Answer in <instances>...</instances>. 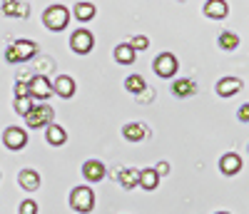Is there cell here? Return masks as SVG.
<instances>
[{
	"label": "cell",
	"mask_w": 249,
	"mask_h": 214,
	"mask_svg": "<svg viewBox=\"0 0 249 214\" xmlns=\"http://www.w3.org/2000/svg\"><path fill=\"white\" fill-rule=\"evenodd\" d=\"M28 92H30V97H35V100H48V97L53 95V85H50L48 77L35 75V77L28 82Z\"/></svg>",
	"instance_id": "8992f818"
},
{
	"label": "cell",
	"mask_w": 249,
	"mask_h": 214,
	"mask_svg": "<svg viewBox=\"0 0 249 214\" xmlns=\"http://www.w3.org/2000/svg\"><path fill=\"white\" fill-rule=\"evenodd\" d=\"M117 179H120V187L135 189V187H137V179H140V169L124 167V169H120V172H117Z\"/></svg>",
	"instance_id": "9a60e30c"
},
{
	"label": "cell",
	"mask_w": 249,
	"mask_h": 214,
	"mask_svg": "<svg viewBox=\"0 0 249 214\" xmlns=\"http://www.w3.org/2000/svg\"><path fill=\"white\" fill-rule=\"evenodd\" d=\"M239 90H242V80H237V77H224V80L217 82V95L219 97H230Z\"/></svg>",
	"instance_id": "4fadbf2b"
},
{
	"label": "cell",
	"mask_w": 249,
	"mask_h": 214,
	"mask_svg": "<svg viewBox=\"0 0 249 214\" xmlns=\"http://www.w3.org/2000/svg\"><path fill=\"white\" fill-rule=\"evenodd\" d=\"M3 13L8 18H28V8H25V3H20V0H5Z\"/></svg>",
	"instance_id": "ac0fdd59"
},
{
	"label": "cell",
	"mask_w": 249,
	"mask_h": 214,
	"mask_svg": "<svg viewBox=\"0 0 249 214\" xmlns=\"http://www.w3.org/2000/svg\"><path fill=\"white\" fill-rule=\"evenodd\" d=\"M122 137L127 142H140V140L147 137V130H144V125H140V122H130V125L122 127Z\"/></svg>",
	"instance_id": "5bb4252c"
},
{
	"label": "cell",
	"mask_w": 249,
	"mask_h": 214,
	"mask_svg": "<svg viewBox=\"0 0 249 214\" xmlns=\"http://www.w3.org/2000/svg\"><path fill=\"white\" fill-rule=\"evenodd\" d=\"M75 18L80 20V23H88V20L95 18V5L92 3H77L75 5Z\"/></svg>",
	"instance_id": "7402d4cb"
},
{
	"label": "cell",
	"mask_w": 249,
	"mask_h": 214,
	"mask_svg": "<svg viewBox=\"0 0 249 214\" xmlns=\"http://www.w3.org/2000/svg\"><path fill=\"white\" fill-rule=\"evenodd\" d=\"M30 107H33V100L30 97H15V112L18 115H25Z\"/></svg>",
	"instance_id": "d4e9b609"
},
{
	"label": "cell",
	"mask_w": 249,
	"mask_h": 214,
	"mask_svg": "<svg viewBox=\"0 0 249 214\" xmlns=\"http://www.w3.org/2000/svg\"><path fill=\"white\" fill-rule=\"evenodd\" d=\"M45 137H48V142H50V144L60 147V144H65V140H68V132L62 130L60 125H53V122H50V125H48V135H45Z\"/></svg>",
	"instance_id": "44dd1931"
},
{
	"label": "cell",
	"mask_w": 249,
	"mask_h": 214,
	"mask_svg": "<svg viewBox=\"0 0 249 214\" xmlns=\"http://www.w3.org/2000/svg\"><path fill=\"white\" fill-rule=\"evenodd\" d=\"M130 45H132V50H135V53H137V50H147L150 40L144 37V35H137V37H132V42H130Z\"/></svg>",
	"instance_id": "484cf974"
},
{
	"label": "cell",
	"mask_w": 249,
	"mask_h": 214,
	"mask_svg": "<svg viewBox=\"0 0 249 214\" xmlns=\"http://www.w3.org/2000/svg\"><path fill=\"white\" fill-rule=\"evenodd\" d=\"M18 212H20V214H37V204H35L33 199H25L23 204H20Z\"/></svg>",
	"instance_id": "4316f807"
},
{
	"label": "cell",
	"mask_w": 249,
	"mask_h": 214,
	"mask_svg": "<svg viewBox=\"0 0 249 214\" xmlns=\"http://www.w3.org/2000/svg\"><path fill=\"white\" fill-rule=\"evenodd\" d=\"M217 214H230V212H217Z\"/></svg>",
	"instance_id": "4dcf8cb0"
},
{
	"label": "cell",
	"mask_w": 249,
	"mask_h": 214,
	"mask_svg": "<svg viewBox=\"0 0 249 214\" xmlns=\"http://www.w3.org/2000/svg\"><path fill=\"white\" fill-rule=\"evenodd\" d=\"M70 207H72L75 212H80V214L92 212V207H95L92 189H90V187H75L72 195H70Z\"/></svg>",
	"instance_id": "277c9868"
},
{
	"label": "cell",
	"mask_w": 249,
	"mask_h": 214,
	"mask_svg": "<svg viewBox=\"0 0 249 214\" xmlns=\"http://www.w3.org/2000/svg\"><path fill=\"white\" fill-rule=\"evenodd\" d=\"M3 142H5L8 149H23L28 144V132L23 127H8L3 132Z\"/></svg>",
	"instance_id": "52a82bcc"
},
{
	"label": "cell",
	"mask_w": 249,
	"mask_h": 214,
	"mask_svg": "<svg viewBox=\"0 0 249 214\" xmlns=\"http://www.w3.org/2000/svg\"><path fill=\"white\" fill-rule=\"evenodd\" d=\"M115 60L120 62V65H132L135 62V50L130 42H124V45H117L115 48Z\"/></svg>",
	"instance_id": "d6986e66"
},
{
	"label": "cell",
	"mask_w": 249,
	"mask_h": 214,
	"mask_svg": "<svg viewBox=\"0 0 249 214\" xmlns=\"http://www.w3.org/2000/svg\"><path fill=\"white\" fill-rule=\"evenodd\" d=\"M227 13H230V8H227L224 0H207L204 3V15L212 20H222V18H227Z\"/></svg>",
	"instance_id": "8fae6325"
},
{
	"label": "cell",
	"mask_w": 249,
	"mask_h": 214,
	"mask_svg": "<svg viewBox=\"0 0 249 214\" xmlns=\"http://www.w3.org/2000/svg\"><path fill=\"white\" fill-rule=\"evenodd\" d=\"M15 97H30V92H28V85L25 82H15Z\"/></svg>",
	"instance_id": "83f0119b"
},
{
	"label": "cell",
	"mask_w": 249,
	"mask_h": 214,
	"mask_svg": "<svg viewBox=\"0 0 249 214\" xmlns=\"http://www.w3.org/2000/svg\"><path fill=\"white\" fill-rule=\"evenodd\" d=\"M155 172H157V177H162V175H167V172H170V164H167V162H160V164L155 167Z\"/></svg>",
	"instance_id": "f1b7e54d"
},
{
	"label": "cell",
	"mask_w": 249,
	"mask_h": 214,
	"mask_svg": "<svg viewBox=\"0 0 249 214\" xmlns=\"http://www.w3.org/2000/svg\"><path fill=\"white\" fill-rule=\"evenodd\" d=\"M35 50H37V45L33 40H15L13 45L5 50V60L10 62V65H18V62L30 60L35 55Z\"/></svg>",
	"instance_id": "6da1fadb"
},
{
	"label": "cell",
	"mask_w": 249,
	"mask_h": 214,
	"mask_svg": "<svg viewBox=\"0 0 249 214\" xmlns=\"http://www.w3.org/2000/svg\"><path fill=\"white\" fill-rule=\"evenodd\" d=\"M92 45H95L92 33H90V30H85V28L75 30V33H72V37H70V48H72L77 55H88V53L92 50Z\"/></svg>",
	"instance_id": "5b68a950"
},
{
	"label": "cell",
	"mask_w": 249,
	"mask_h": 214,
	"mask_svg": "<svg viewBox=\"0 0 249 214\" xmlns=\"http://www.w3.org/2000/svg\"><path fill=\"white\" fill-rule=\"evenodd\" d=\"M53 92L60 95V97H72V95H75V80L68 77V75H60V77L53 82Z\"/></svg>",
	"instance_id": "30bf717a"
},
{
	"label": "cell",
	"mask_w": 249,
	"mask_h": 214,
	"mask_svg": "<svg viewBox=\"0 0 249 214\" xmlns=\"http://www.w3.org/2000/svg\"><path fill=\"white\" fill-rule=\"evenodd\" d=\"M239 120H242V122H247V120H249V110H247V105L239 110Z\"/></svg>",
	"instance_id": "f546056e"
},
{
	"label": "cell",
	"mask_w": 249,
	"mask_h": 214,
	"mask_svg": "<svg viewBox=\"0 0 249 214\" xmlns=\"http://www.w3.org/2000/svg\"><path fill=\"white\" fill-rule=\"evenodd\" d=\"M219 169L224 175H237L239 169H242V160H239V155H224L222 160H219Z\"/></svg>",
	"instance_id": "2e32d148"
},
{
	"label": "cell",
	"mask_w": 249,
	"mask_h": 214,
	"mask_svg": "<svg viewBox=\"0 0 249 214\" xmlns=\"http://www.w3.org/2000/svg\"><path fill=\"white\" fill-rule=\"evenodd\" d=\"M82 177H85L88 182H100L102 177H105V164H102L100 160H88L85 164H82Z\"/></svg>",
	"instance_id": "9c48e42d"
},
{
	"label": "cell",
	"mask_w": 249,
	"mask_h": 214,
	"mask_svg": "<svg viewBox=\"0 0 249 214\" xmlns=\"http://www.w3.org/2000/svg\"><path fill=\"white\" fill-rule=\"evenodd\" d=\"M25 117V125L33 127V130H40V127H48L53 122V107L50 105H33L30 110L23 115Z\"/></svg>",
	"instance_id": "3957f363"
},
{
	"label": "cell",
	"mask_w": 249,
	"mask_h": 214,
	"mask_svg": "<svg viewBox=\"0 0 249 214\" xmlns=\"http://www.w3.org/2000/svg\"><path fill=\"white\" fill-rule=\"evenodd\" d=\"M155 72L160 77H172L177 72V57L172 53H162L157 60H155Z\"/></svg>",
	"instance_id": "ba28073f"
},
{
	"label": "cell",
	"mask_w": 249,
	"mask_h": 214,
	"mask_svg": "<svg viewBox=\"0 0 249 214\" xmlns=\"http://www.w3.org/2000/svg\"><path fill=\"white\" fill-rule=\"evenodd\" d=\"M157 182H160V177H157V172H155V167H150V169H142V172H140L137 187H142V189L152 192V189L157 187Z\"/></svg>",
	"instance_id": "e0dca14e"
},
{
	"label": "cell",
	"mask_w": 249,
	"mask_h": 214,
	"mask_svg": "<svg viewBox=\"0 0 249 214\" xmlns=\"http://www.w3.org/2000/svg\"><path fill=\"white\" fill-rule=\"evenodd\" d=\"M18 182H20V187H23L25 192L40 189V175L35 172V169H23V172L18 175Z\"/></svg>",
	"instance_id": "7c38bea8"
},
{
	"label": "cell",
	"mask_w": 249,
	"mask_h": 214,
	"mask_svg": "<svg viewBox=\"0 0 249 214\" xmlns=\"http://www.w3.org/2000/svg\"><path fill=\"white\" fill-rule=\"evenodd\" d=\"M219 48H222V50H234V48H239V37H237L234 33H230V30L222 33V35H219Z\"/></svg>",
	"instance_id": "603a6c76"
},
{
	"label": "cell",
	"mask_w": 249,
	"mask_h": 214,
	"mask_svg": "<svg viewBox=\"0 0 249 214\" xmlns=\"http://www.w3.org/2000/svg\"><path fill=\"white\" fill-rule=\"evenodd\" d=\"M124 88H127L132 95H140L144 88H147V85H144V80H142L140 75H130L127 80H124Z\"/></svg>",
	"instance_id": "cb8c5ba5"
},
{
	"label": "cell",
	"mask_w": 249,
	"mask_h": 214,
	"mask_svg": "<svg viewBox=\"0 0 249 214\" xmlns=\"http://www.w3.org/2000/svg\"><path fill=\"white\" fill-rule=\"evenodd\" d=\"M172 92H175L177 97H190V95L197 92V85H195V80H177V82L172 85Z\"/></svg>",
	"instance_id": "ffe728a7"
},
{
	"label": "cell",
	"mask_w": 249,
	"mask_h": 214,
	"mask_svg": "<svg viewBox=\"0 0 249 214\" xmlns=\"http://www.w3.org/2000/svg\"><path fill=\"white\" fill-rule=\"evenodd\" d=\"M43 20H45V28H48V30L60 33V30H65V28H68V23H70V13H68V8H62V5H50V8L45 10Z\"/></svg>",
	"instance_id": "7a4b0ae2"
}]
</instances>
